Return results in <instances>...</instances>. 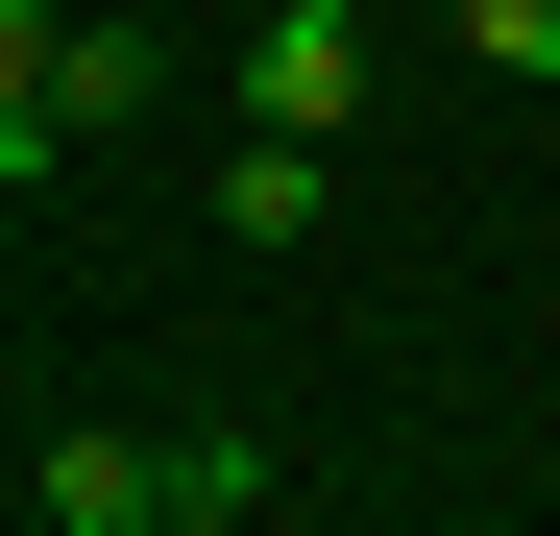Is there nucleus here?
<instances>
[{"label": "nucleus", "instance_id": "4", "mask_svg": "<svg viewBox=\"0 0 560 536\" xmlns=\"http://www.w3.org/2000/svg\"><path fill=\"white\" fill-rule=\"evenodd\" d=\"M268 488H293V464H268L244 415H196V439H171V512H268Z\"/></svg>", "mask_w": 560, "mask_h": 536}, {"label": "nucleus", "instance_id": "3", "mask_svg": "<svg viewBox=\"0 0 560 536\" xmlns=\"http://www.w3.org/2000/svg\"><path fill=\"white\" fill-rule=\"evenodd\" d=\"M317 171H341L317 123H244V171H220V244H317Z\"/></svg>", "mask_w": 560, "mask_h": 536}, {"label": "nucleus", "instance_id": "2", "mask_svg": "<svg viewBox=\"0 0 560 536\" xmlns=\"http://www.w3.org/2000/svg\"><path fill=\"white\" fill-rule=\"evenodd\" d=\"M25 512H49V536H147V512H171V439H49Z\"/></svg>", "mask_w": 560, "mask_h": 536}, {"label": "nucleus", "instance_id": "5", "mask_svg": "<svg viewBox=\"0 0 560 536\" xmlns=\"http://www.w3.org/2000/svg\"><path fill=\"white\" fill-rule=\"evenodd\" d=\"M463 73H560V0H463Z\"/></svg>", "mask_w": 560, "mask_h": 536}, {"label": "nucleus", "instance_id": "1", "mask_svg": "<svg viewBox=\"0 0 560 536\" xmlns=\"http://www.w3.org/2000/svg\"><path fill=\"white\" fill-rule=\"evenodd\" d=\"M220 98H244V123H317V147H341V123H365V0H268V25L220 49Z\"/></svg>", "mask_w": 560, "mask_h": 536}]
</instances>
